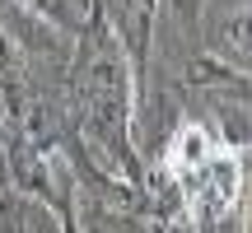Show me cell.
I'll return each instance as SVG.
<instances>
[{"label": "cell", "instance_id": "obj_1", "mask_svg": "<svg viewBox=\"0 0 252 233\" xmlns=\"http://www.w3.org/2000/svg\"><path fill=\"white\" fill-rule=\"evenodd\" d=\"M178 182H182V191H187V210L191 215L196 219H215L238 201V187H243V154L215 145V149H210L196 168H187Z\"/></svg>", "mask_w": 252, "mask_h": 233}]
</instances>
